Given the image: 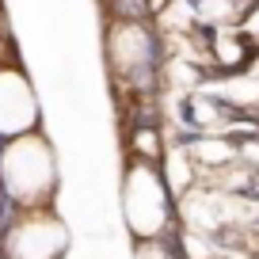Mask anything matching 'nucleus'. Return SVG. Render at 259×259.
<instances>
[{
  "instance_id": "f257e3e1",
  "label": "nucleus",
  "mask_w": 259,
  "mask_h": 259,
  "mask_svg": "<svg viewBox=\"0 0 259 259\" xmlns=\"http://www.w3.org/2000/svg\"><path fill=\"white\" fill-rule=\"evenodd\" d=\"M168 187L156 164L145 156L130 160L126 171V191H122V210H126V225L134 240H153L168 229Z\"/></svg>"
},
{
  "instance_id": "f03ea898",
  "label": "nucleus",
  "mask_w": 259,
  "mask_h": 259,
  "mask_svg": "<svg viewBox=\"0 0 259 259\" xmlns=\"http://www.w3.org/2000/svg\"><path fill=\"white\" fill-rule=\"evenodd\" d=\"M153 34L141 19H114L107 27V61L122 80H145L153 73Z\"/></svg>"
}]
</instances>
